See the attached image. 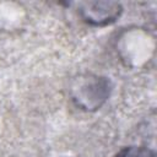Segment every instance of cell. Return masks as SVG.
<instances>
[{"instance_id": "cell-1", "label": "cell", "mask_w": 157, "mask_h": 157, "mask_svg": "<svg viewBox=\"0 0 157 157\" xmlns=\"http://www.w3.org/2000/svg\"><path fill=\"white\" fill-rule=\"evenodd\" d=\"M119 157H153V155H148V151H145V150H126L125 152H123Z\"/></svg>"}]
</instances>
